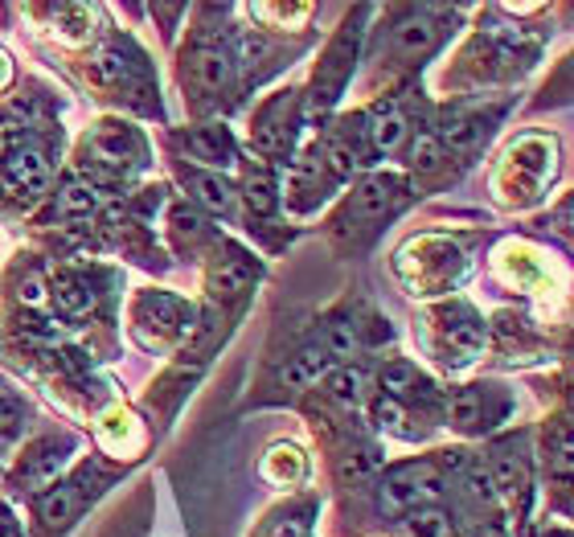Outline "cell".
Masks as SVG:
<instances>
[{"mask_svg":"<svg viewBox=\"0 0 574 537\" xmlns=\"http://www.w3.org/2000/svg\"><path fill=\"white\" fill-rule=\"evenodd\" d=\"M140 165H144V144L136 131L119 128V124H103L82 149V168L94 181H128Z\"/></svg>","mask_w":574,"mask_h":537,"instance_id":"obj_1","label":"cell"},{"mask_svg":"<svg viewBox=\"0 0 574 537\" xmlns=\"http://www.w3.org/2000/svg\"><path fill=\"white\" fill-rule=\"evenodd\" d=\"M444 497V481L431 463H407V468H394L386 472V481L378 488V509L386 517H403L410 509H426Z\"/></svg>","mask_w":574,"mask_h":537,"instance_id":"obj_2","label":"cell"},{"mask_svg":"<svg viewBox=\"0 0 574 537\" xmlns=\"http://www.w3.org/2000/svg\"><path fill=\"white\" fill-rule=\"evenodd\" d=\"M296 124H299L296 91H279L259 112V119H255V144H259V152H267V156H288L292 140H296Z\"/></svg>","mask_w":574,"mask_h":537,"instance_id":"obj_3","label":"cell"},{"mask_svg":"<svg viewBox=\"0 0 574 537\" xmlns=\"http://www.w3.org/2000/svg\"><path fill=\"white\" fill-rule=\"evenodd\" d=\"M230 75H234V62L222 46H209V41H197L193 50H186V87L209 99V94H222L230 87Z\"/></svg>","mask_w":574,"mask_h":537,"instance_id":"obj_4","label":"cell"},{"mask_svg":"<svg viewBox=\"0 0 574 537\" xmlns=\"http://www.w3.org/2000/svg\"><path fill=\"white\" fill-rule=\"evenodd\" d=\"M361 21V13H357ZM357 21L349 17V25L341 29V38L329 46V54L320 62V71H316V103H333L336 91L345 87V78L353 75V57H357V38H361V29H357Z\"/></svg>","mask_w":574,"mask_h":537,"instance_id":"obj_5","label":"cell"},{"mask_svg":"<svg viewBox=\"0 0 574 537\" xmlns=\"http://www.w3.org/2000/svg\"><path fill=\"white\" fill-rule=\"evenodd\" d=\"M398 202H403V181H398V177H366L361 186L353 189L345 222L378 226Z\"/></svg>","mask_w":574,"mask_h":537,"instance_id":"obj_6","label":"cell"},{"mask_svg":"<svg viewBox=\"0 0 574 537\" xmlns=\"http://www.w3.org/2000/svg\"><path fill=\"white\" fill-rule=\"evenodd\" d=\"M444 25L435 21V9H410L403 21L394 25V50L403 57H426L439 41H444Z\"/></svg>","mask_w":574,"mask_h":537,"instance_id":"obj_7","label":"cell"},{"mask_svg":"<svg viewBox=\"0 0 574 537\" xmlns=\"http://www.w3.org/2000/svg\"><path fill=\"white\" fill-rule=\"evenodd\" d=\"M91 78L94 82H103V87H115V91H131V82L136 78H144V57L131 54L128 46H103L91 62Z\"/></svg>","mask_w":574,"mask_h":537,"instance_id":"obj_8","label":"cell"},{"mask_svg":"<svg viewBox=\"0 0 574 537\" xmlns=\"http://www.w3.org/2000/svg\"><path fill=\"white\" fill-rule=\"evenodd\" d=\"M333 370H336L333 353L324 349V341L316 336V341H308L296 357H288V366L279 370V382L288 389H304V386H316L320 378H329Z\"/></svg>","mask_w":574,"mask_h":537,"instance_id":"obj_9","label":"cell"},{"mask_svg":"<svg viewBox=\"0 0 574 537\" xmlns=\"http://www.w3.org/2000/svg\"><path fill=\"white\" fill-rule=\"evenodd\" d=\"M259 279V263L251 259L246 251L239 246H226V259L214 263V271H209V287H214V296H242V292H251V283Z\"/></svg>","mask_w":574,"mask_h":537,"instance_id":"obj_10","label":"cell"},{"mask_svg":"<svg viewBox=\"0 0 574 537\" xmlns=\"http://www.w3.org/2000/svg\"><path fill=\"white\" fill-rule=\"evenodd\" d=\"M4 181L17 189V193H38L50 181V161L46 152L34 144H17V149L4 156Z\"/></svg>","mask_w":574,"mask_h":537,"instance_id":"obj_11","label":"cell"},{"mask_svg":"<svg viewBox=\"0 0 574 537\" xmlns=\"http://www.w3.org/2000/svg\"><path fill=\"white\" fill-rule=\"evenodd\" d=\"M366 119V140H370V152H394L403 149V140H407V115L398 112V103H378L370 115H361Z\"/></svg>","mask_w":574,"mask_h":537,"instance_id":"obj_12","label":"cell"},{"mask_svg":"<svg viewBox=\"0 0 574 537\" xmlns=\"http://www.w3.org/2000/svg\"><path fill=\"white\" fill-rule=\"evenodd\" d=\"M497 414L500 407H493V389L484 386H463L451 398V426H460V431H484V426H493Z\"/></svg>","mask_w":574,"mask_h":537,"instance_id":"obj_13","label":"cell"},{"mask_svg":"<svg viewBox=\"0 0 574 537\" xmlns=\"http://www.w3.org/2000/svg\"><path fill=\"white\" fill-rule=\"evenodd\" d=\"M488 481H493V488L509 493V497H518V493L530 488V463H525V456L518 451V444H505L493 451V472H488Z\"/></svg>","mask_w":574,"mask_h":537,"instance_id":"obj_14","label":"cell"},{"mask_svg":"<svg viewBox=\"0 0 574 537\" xmlns=\"http://www.w3.org/2000/svg\"><path fill=\"white\" fill-rule=\"evenodd\" d=\"M186 144H189V152H193V161H202V165H209V168H226L239 156L226 128H193Z\"/></svg>","mask_w":574,"mask_h":537,"instance_id":"obj_15","label":"cell"},{"mask_svg":"<svg viewBox=\"0 0 574 537\" xmlns=\"http://www.w3.org/2000/svg\"><path fill=\"white\" fill-rule=\"evenodd\" d=\"M50 299L62 316H87L94 312V292L82 276H58L50 283Z\"/></svg>","mask_w":574,"mask_h":537,"instance_id":"obj_16","label":"cell"},{"mask_svg":"<svg viewBox=\"0 0 574 537\" xmlns=\"http://www.w3.org/2000/svg\"><path fill=\"white\" fill-rule=\"evenodd\" d=\"M186 181L193 202L214 209V214H226L234 205V189H230V181H226L222 172H186Z\"/></svg>","mask_w":574,"mask_h":537,"instance_id":"obj_17","label":"cell"},{"mask_svg":"<svg viewBox=\"0 0 574 537\" xmlns=\"http://www.w3.org/2000/svg\"><path fill=\"white\" fill-rule=\"evenodd\" d=\"M242 197H246V209H251V214H271V209H276V202H279L271 168H267V165H251V168H246V177H242Z\"/></svg>","mask_w":574,"mask_h":537,"instance_id":"obj_18","label":"cell"},{"mask_svg":"<svg viewBox=\"0 0 574 537\" xmlns=\"http://www.w3.org/2000/svg\"><path fill=\"white\" fill-rule=\"evenodd\" d=\"M181 316H186V308L173 296L156 292V296L140 299V324H156L161 333H181Z\"/></svg>","mask_w":574,"mask_h":537,"instance_id":"obj_19","label":"cell"},{"mask_svg":"<svg viewBox=\"0 0 574 537\" xmlns=\"http://www.w3.org/2000/svg\"><path fill=\"white\" fill-rule=\"evenodd\" d=\"M94 209H99V186H91V181H66V186L58 189V214L91 218Z\"/></svg>","mask_w":574,"mask_h":537,"instance_id":"obj_20","label":"cell"},{"mask_svg":"<svg viewBox=\"0 0 574 537\" xmlns=\"http://www.w3.org/2000/svg\"><path fill=\"white\" fill-rule=\"evenodd\" d=\"M426 389V382L419 378V370L410 366V361H390L386 370H382V398H410V394H419Z\"/></svg>","mask_w":574,"mask_h":537,"instance_id":"obj_21","label":"cell"},{"mask_svg":"<svg viewBox=\"0 0 574 537\" xmlns=\"http://www.w3.org/2000/svg\"><path fill=\"white\" fill-rule=\"evenodd\" d=\"M481 119L476 115H463V112H451L444 115V124H439V144H447V149H472L476 140H481Z\"/></svg>","mask_w":574,"mask_h":537,"instance_id":"obj_22","label":"cell"},{"mask_svg":"<svg viewBox=\"0 0 574 537\" xmlns=\"http://www.w3.org/2000/svg\"><path fill=\"white\" fill-rule=\"evenodd\" d=\"M329 394L341 407H361L366 402V373L357 370V366H336L329 373Z\"/></svg>","mask_w":574,"mask_h":537,"instance_id":"obj_23","label":"cell"},{"mask_svg":"<svg viewBox=\"0 0 574 537\" xmlns=\"http://www.w3.org/2000/svg\"><path fill=\"white\" fill-rule=\"evenodd\" d=\"M78 509V484H58L41 497V521L46 525H66Z\"/></svg>","mask_w":574,"mask_h":537,"instance_id":"obj_24","label":"cell"},{"mask_svg":"<svg viewBox=\"0 0 574 537\" xmlns=\"http://www.w3.org/2000/svg\"><path fill=\"white\" fill-rule=\"evenodd\" d=\"M58 468H62V447L58 444H41L34 456H29V463H25V484H34V488H46V484L58 476Z\"/></svg>","mask_w":574,"mask_h":537,"instance_id":"obj_25","label":"cell"},{"mask_svg":"<svg viewBox=\"0 0 574 537\" xmlns=\"http://www.w3.org/2000/svg\"><path fill=\"white\" fill-rule=\"evenodd\" d=\"M320 341H324V349L333 353V361H345V357L357 353V324L353 320H333Z\"/></svg>","mask_w":574,"mask_h":537,"instance_id":"obj_26","label":"cell"},{"mask_svg":"<svg viewBox=\"0 0 574 537\" xmlns=\"http://www.w3.org/2000/svg\"><path fill=\"white\" fill-rule=\"evenodd\" d=\"M463 488H468V497H472V500H484V504L497 497V488H493V481H488V472H484V468H476V463H468Z\"/></svg>","mask_w":574,"mask_h":537,"instance_id":"obj_27","label":"cell"},{"mask_svg":"<svg viewBox=\"0 0 574 537\" xmlns=\"http://www.w3.org/2000/svg\"><path fill=\"white\" fill-rule=\"evenodd\" d=\"M444 529H447V517L435 504H426V509L414 513V534L419 537H444Z\"/></svg>","mask_w":574,"mask_h":537,"instance_id":"obj_28","label":"cell"},{"mask_svg":"<svg viewBox=\"0 0 574 537\" xmlns=\"http://www.w3.org/2000/svg\"><path fill=\"white\" fill-rule=\"evenodd\" d=\"M439 161H444V149H439V140H435V136H419V140H414V165L435 168Z\"/></svg>","mask_w":574,"mask_h":537,"instance_id":"obj_29","label":"cell"},{"mask_svg":"<svg viewBox=\"0 0 574 537\" xmlns=\"http://www.w3.org/2000/svg\"><path fill=\"white\" fill-rule=\"evenodd\" d=\"M373 468H378V451L373 447H357V451H349V460H345V476H366Z\"/></svg>","mask_w":574,"mask_h":537,"instance_id":"obj_30","label":"cell"},{"mask_svg":"<svg viewBox=\"0 0 574 537\" xmlns=\"http://www.w3.org/2000/svg\"><path fill=\"white\" fill-rule=\"evenodd\" d=\"M21 529H17V521H13V513L0 504V537H17Z\"/></svg>","mask_w":574,"mask_h":537,"instance_id":"obj_31","label":"cell"},{"mask_svg":"<svg viewBox=\"0 0 574 537\" xmlns=\"http://www.w3.org/2000/svg\"><path fill=\"white\" fill-rule=\"evenodd\" d=\"M21 299H29V304H41V283L38 279H29V283H21Z\"/></svg>","mask_w":574,"mask_h":537,"instance_id":"obj_32","label":"cell"},{"mask_svg":"<svg viewBox=\"0 0 574 537\" xmlns=\"http://www.w3.org/2000/svg\"><path fill=\"white\" fill-rule=\"evenodd\" d=\"M276 537H304V521H292V525H279Z\"/></svg>","mask_w":574,"mask_h":537,"instance_id":"obj_33","label":"cell"},{"mask_svg":"<svg viewBox=\"0 0 574 537\" xmlns=\"http://www.w3.org/2000/svg\"><path fill=\"white\" fill-rule=\"evenodd\" d=\"M468 537H505L497 525H476V529H468Z\"/></svg>","mask_w":574,"mask_h":537,"instance_id":"obj_34","label":"cell"},{"mask_svg":"<svg viewBox=\"0 0 574 537\" xmlns=\"http://www.w3.org/2000/svg\"><path fill=\"white\" fill-rule=\"evenodd\" d=\"M554 537H571V534H554Z\"/></svg>","mask_w":574,"mask_h":537,"instance_id":"obj_35","label":"cell"}]
</instances>
